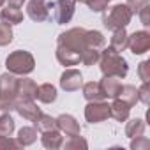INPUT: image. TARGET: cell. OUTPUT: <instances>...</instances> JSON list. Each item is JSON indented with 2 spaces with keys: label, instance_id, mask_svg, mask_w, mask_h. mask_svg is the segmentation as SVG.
Listing matches in <instances>:
<instances>
[{
  "label": "cell",
  "instance_id": "8992f818",
  "mask_svg": "<svg viewBox=\"0 0 150 150\" xmlns=\"http://www.w3.org/2000/svg\"><path fill=\"white\" fill-rule=\"evenodd\" d=\"M74 7H76V0H57V2L50 4V9H53V20L58 25L71 21L74 14Z\"/></svg>",
  "mask_w": 150,
  "mask_h": 150
},
{
  "label": "cell",
  "instance_id": "d590c367",
  "mask_svg": "<svg viewBox=\"0 0 150 150\" xmlns=\"http://www.w3.org/2000/svg\"><path fill=\"white\" fill-rule=\"evenodd\" d=\"M138 13H139V20H141V23H143L145 27H148V25H150V2L145 4Z\"/></svg>",
  "mask_w": 150,
  "mask_h": 150
},
{
  "label": "cell",
  "instance_id": "5bb4252c",
  "mask_svg": "<svg viewBox=\"0 0 150 150\" xmlns=\"http://www.w3.org/2000/svg\"><path fill=\"white\" fill-rule=\"evenodd\" d=\"M80 58H81V53L69 50L65 46H60V44L57 46V60L62 65H76V64H80Z\"/></svg>",
  "mask_w": 150,
  "mask_h": 150
},
{
  "label": "cell",
  "instance_id": "484cf974",
  "mask_svg": "<svg viewBox=\"0 0 150 150\" xmlns=\"http://www.w3.org/2000/svg\"><path fill=\"white\" fill-rule=\"evenodd\" d=\"M34 124H35V129H37L39 132H46V131L57 129V120L51 118L50 115H44V113H41V115L34 120Z\"/></svg>",
  "mask_w": 150,
  "mask_h": 150
},
{
  "label": "cell",
  "instance_id": "8d00e7d4",
  "mask_svg": "<svg viewBox=\"0 0 150 150\" xmlns=\"http://www.w3.org/2000/svg\"><path fill=\"white\" fill-rule=\"evenodd\" d=\"M148 2H150V0H127L125 6H127V7L131 9V13L134 14V13H138V11H139L145 4H148Z\"/></svg>",
  "mask_w": 150,
  "mask_h": 150
},
{
  "label": "cell",
  "instance_id": "d6986e66",
  "mask_svg": "<svg viewBox=\"0 0 150 150\" xmlns=\"http://www.w3.org/2000/svg\"><path fill=\"white\" fill-rule=\"evenodd\" d=\"M41 139H42V145L46 148H51V150L60 148L64 145V136H62V132L58 129H51V131L42 132V138Z\"/></svg>",
  "mask_w": 150,
  "mask_h": 150
},
{
  "label": "cell",
  "instance_id": "6da1fadb",
  "mask_svg": "<svg viewBox=\"0 0 150 150\" xmlns=\"http://www.w3.org/2000/svg\"><path fill=\"white\" fill-rule=\"evenodd\" d=\"M99 65H101V72L103 76H115V78H125L129 72V65L127 60L117 53L111 48H106L101 51V58H99Z\"/></svg>",
  "mask_w": 150,
  "mask_h": 150
},
{
  "label": "cell",
  "instance_id": "1f68e13d",
  "mask_svg": "<svg viewBox=\"0 0 150 150\" xmlns=\"http://www.w3.org/2000/svg\"><path fill=\"white\" fill-rule=\"evenodd\" d=\"M138 76H139L141 81H150V62L148 60H145V62L139 64V67H138Z\"/></svg>",
  "mask_w": 150,
  "mask_h": 150
},
{
  "label": "cell",
  "instance_id": "277c9868",
  "mask_svg": "<svg viewBox=\"0 0 150 150\" xmlns=\"http://www.w3.org/2000/svg\"><path fill=\"white\" fill-rule=\"evenodd\" d=\"M103 25L108 28V30H115V28H125L129 23H131V18H132V13L127 6H122V4H117L110 9H104L103 11Z\"/></svg>",
  "mask_w": 150,
  "mask_h": 150
},
{
  "label": "cell",
  "instance_id": "30bf717a",
  "mask_svg": "<svg viewBox=\"0 0 150 150\" xmlns=\"http://www.w3.org/2000/svg\"><path fill=\"white\" fill-rule=\"evenodd\" d=\"M81 85H83L81 72L76 71V69H67V71H64V74L60 76V87H62L65 92L80 90Z\"/></svg>",
  "mask_w": 150,
  "mask_h": 150
},
{
  "label": "cell",
  "instance_id": "f1b7e54d",
  "mask_svg": "<svg viewBox=\"0 0 150 150\" xmlns=\"http://www.w3.org/2000/svg\"><path fill=\"white\" fill-rule=\"evenodd\" d=\"M13 41V28L7 23H0V46H7Z\"/></svg>",
  "mask_w": 150,
  "mask_h": 150
},
{
  "label": "cell",
  "instance_id": "ab89813d",
  "mask_svg": "<svg viewBox=\"0 0 150 150\" xmlns=\"http://www.w3.org/2000/svg\"><path fill=\"white\" fill-rule=\"evenodd\" d=\"M4 2H6V0H0V7H2V6H4Z\"/></svg>",
  "mask_w": 150,
  "mask_h": 150
},
{
  "label": "cell",
  "instance_id": "603a6c76",
  "mask_svg": "<svg viewBox=\"0 0 150 150\" xmlns=\"http://www.w3.org/2000/svg\"><path fill=\"white\" fill-rule=\"evenodd\" d=\"M85 42H87V48L103 50V48H104V44H106V39H104V35H103L99 30H87Z\"/></svg>",
  "mask_w": 150,
  "mask_h": 150
},
{
  "label": "cell",
  "instance_id": "8fae6325",
  "mask_svg": "<svg viewBox=\"0 0 150 150\" xmlns=\"http://www.w3.org/2000/svg\"><path fill=\"white\" fill-rule=\"evenodd\" d=\"M57 120V129L60 131V132H64L65 136H78L80 134V124L76 122V118H74L72 115H60L58 118H55Z\"/></svg>",
  "mask_w": 150,
  "mask_h": 150
},
{
  "label": "cell",
  "instance_id": "f35d334b",
  "mask_svg": "<svg viewBox=\"0 0 150 150\" xmlns=\"http://www.w3.org/2000/svg\"><path fill=\"white\" fill-rule=\"evenodd\" d=\"M76 2H80V4H88V0H76Z\"/></svg>",
  "mask_w": 150,
  "mask_h": 150
},
{
  "label": "cell",
  "instance_id": "ffe728a7",
  "mask_svg": "<svg viewBox=\"0 0 150 150\" xmlns=\"http://www.w3.org/2000/svg\"><path fill=\"white\" fill-rule=\"evenodd\" d=\"M35 97H37L41 103H44V104H51V103H55V99H57V88H55L51 83H42V85L37 87Z\"/></svg>",
  "mask_w": 150,
  "mask_h": 150
},
{
  "label": "cell",
  "instance_id": "4316f807",
  "mask_svg": "<svg viewBox=\"0 0 150 150\" xmlns=\"http://www.w3.org/2000/svg\"><path fill=\"white\" fill-rule=\"evenodd\" d=\"M99 58H101V50H96V48H85V50L81 51V58H80V62H81L83 65H94V64L99 62Z\"/></svg>",
  "mask_w": 150,
  "mask_h": 150
},
{
  "label": "cell",
  "instance_id": "7402d4cb",
  "mask_svg": "<svg viewBox=\"0 0 150 150\" xmlns=\"http://www.w3.org/2000/svg\"><path fill=\"white\" fill-rule=\"evenodd\" d=\"M117 99L127 103V104L132 108V106L138 103V88H136L134 85H122L120 90H118V94H117Z\"/></svg>",
  "mask_w": 150,
  "mask_h": 150
},
{
  "label": "cell",
  "instance_id": "f546056e",
  "mask_svg": "<svg viewBox=\"0 0 150 150\" xmlns=\"http://www.w3.org/2000/svg\"><path fill=\"white\" fill-rule=\"evenodd\" d=\"M64 146H65V148H69V150H71V148H87V146H88V143H87L80 134H78V136H71V139H69V141H65V143H64Z\"/></svg>",
  "mask_w": 150,
  "mask_h": 150
},
{
  "label": "cell",
  "instance_id": "7c38bea8",
  "mask_svg": "<svg viewBox=\"0 0 150 150\" xmlns=\"http://www.w3.org/2000/svg\"><path fill=\"white\" fill-rule=\"evenodd\" d=\"M37 94V83L30 78H21L18 80V85H16V96L20 101H28V99H34Z\"/></svg>",
  "mask_w": 150,
  "mask_h": 150
},
{
  "label": "cell",
  "instance_id": "e575fe53",
  "mask_svg": "<svg viewBox=\"0 0 150 150\" xmlns=\"http://www.w3.org/2000/svg\"><path fill=\"white\" fill-rule=\"evenodd\" d=\"M108 2L110 0H88V7L96 13H103L104 9H108Z\"/></svg>",
  "mask_w": 150,
  "mask_h": 150
},
{
  "label": "cell",
  "instance_id": "d6a6232c",
  "mask_svg": "<svg viewBox=\"0 0 150 150\" xmlns=\"http://www.w3.org/2000/svg\"><path fill=\"white\" fill-rule=\"evenodd\" d=\"M148 146H150L148 138H145V136L132 138V143H131V148H132V150H146Z\"/></svg>",
  "mask_w": 150,
  "mask_h": 150
},
{
  "label": "cell",
  "instance_id": "d4e9b609",
  "mask_svg": "<svg viewBox=\"0 0 150 150\" xmlns=\"http://www.w3.org/2000/svg\"><path fill=\"white\" fill-rule=\"evenodd\" d=\"M37 139V129L35 127H21L18 131V143L21 146H28Z\"/></svg>",
  "mask_w": 150,
  "mask_h": 150
},
{
  "label": "cell",
  "instance_id": "7a4b0ae2",
  "mask_svg": "<svg viewBox=\"0 0 150 150\" xmlns=\"http://www.w3.org/2000/svg\"><path fill=\"white\" fill-rule=\"evenodd\" d=\"M16 85H18V78L14 74L6 72L0 76V110L4 113H9L16 108L18 103Z\"/></svg>",
  "mask_w": 150,
  "mask_h": 150
},
{
  "label": "cell",
  "instance_id": "3957f363",
  "mask_svg": "<svg viewBox=\"0 0 150 150\" xmlns=\"http://www.w3.org/2000/svg\"><path fill=\"white\" fill-rule=\"evenodd\" d=\"M6 67H7V71L11 74H14V76H27V74H30L34 71L35 60L28 51L16 50L6 58Z\"/></svg>",
  "mask_w": 150,
  "mask_h": 150
},
{
  "label": "cell",
  "instance_id": "5b68a950",
  "mask_svg": "<svg viewBox=\"0 0 150 150\" xmlns=\"http://www.w3.org/2000/svg\"><path fill=\"white\" fill-rule=\"evenodd\" d=\"M85 35H87V30L81 28V27L69 28V30H65L64 34L58 35V44L60 46H65L69 50H74V51H78V53H81L87 48Z\"/></svg>",
  "mask_w": 150,
  "mask_h": 150
},
{
  "label": "cell",
  "instance_id": "9a60e30c",
  "mask_svg": "<svg viewBox=\"0 0 150 150\" xmlns=\"http://www.w3.org/2000/svg\"><path fill=\"white\" fill-rule=\"evenodd\" d=\"M129 113H131V106L120 99L115 97V101L110 104V117H113L115 120L118 122H125L129 118Z\"/></svg>",
  "mask_w": 150,
  "mask_h": 150
},
{
  "label": "cell",
  "instance_id": "2e32d148",
  "mask_svg": "<svg viewBox=\"0 0 150 150\" xmlns=\"http://www.w3.org/2000/svg\"><path fill=\"white\" fill-rule=\"evenodd\" d=\"M127 41H129V34L125 32V28H115L111 41H110V48L115 50L117 53H120L127 48Z\"/></svg>",
  "mask_w": 150,
  "mask_h": 150
},
{
  "label": "cell",
  "instance_id": "9c48e42d",
  "mask_svg": "<svg viewBox=\"0 0 150 150\" xmlns=\"http://www.w3.org/2000/svg\"><path fill=\"white\" fill-rule=\"evenodd\" d=\"M27 13L30 16V20L41 23L50 20V4L46 0H30L27 6Z\"/></svg>",
  "mask_w": 150,
  "mask_h": 150
},
{
  "label": "cell",
  "instance_id": "44dd1931",
  "mask_svg": "<svg viewBox=\"0 0 150 150\" xmlns=\"http://www.w3.org/2000/svg\"><path fill=\"white\" fill-rule=\"evenodd\" d=\"M0 18H2V21L7 23V25H18V23L23 21V13L20 11V7L7 6L6 9H2V13H0Z\"/></svg>",
  "mask_w": 150,
  "mask_h": 150
},
{
  "label": "cell",
  "instance_id": "ba28073f",
  "mask_svg": "<svg viewBox=\"0 0 150 150\" xmlns=\"http://www.w3.org/2000/svg\"><path fill=\"white\" fill-rule=\"evenodd\" d=\"M127 48L134 53V55H143L150 50V34L146 30H138L134 34L129 35L127 41Z\"/></svg>",
  "mask_w": 150,
  "mask_h": 150
},
{
  "label": "cell",
  "instance_id": "4fadbf2b",
  "mask_svg": "<svg viewBox=\"0 0 150 150\" xmlns=\"http://www.w3.org/2000/svg\"><path fill=\"white\" fill-rule=\"evenodd\" d=\"M14 110L20 113V117H23V118H27V120H32V122L41 115V110L37 108V104L34 103V99H28V101H20V99H18Z\"/></svg>",
  "mask_w": 150,
  "mask_h": 150
},
{
  "label": "cell",
  "instance_id": "52a82bcc",
  "mask_svg": "<svg viewBox=\"0 0 150 150\" xmlns=\"http://www.w3.org/2000/svg\"><path fill=\"white\" fill-rule=\"evenodd\" d=\"M110 117V104L104 101H90L85 108V118L90 124H99Z\"/></svg>",
  "mask_w": 150,
  "mask_h": 150
},
{
  "label": "cell",
  "instance_id": "e0dca14e",
  "mask_svg": "<svg viewBox=\"0 0 150 150\" xmlns=\"http://www.w3.org/2000/svg\"><path fill=\"white\" fill-rule=\"evenodd\" d=\"M99 83H101V87H103L104 96L110 97V99H115L117 94H118V90H120V87H122L120 78H115V76H104L103 81H99Z\"/></svg>",
  "mask_w": 150,
  "mask_h": 150
},
{
  "label": "cell",
  "instance_id": "836d02e7",
  "mask_svg": "<svg viewBox=\"0 0 150 150\" xmlns=\"http://www.w3.org/2000/svg\"><path fill=\"white\" fill-rule=\"evenodd\" d=\"M2 148H21L18 139H13L11 136H0V150Z\"/></svg>",
  "mask_w": 150,
  "mask_h": 150
},
{
  "label": "cell",
  "instance_id": "4dcf8cb0",
  "mask_svg": "<svg viewBox=\"0 0 150 150\" xmlns=\"http://www.w3.org/2000/svg\"><path fill=\"white\" fill-rule=\"evenodd\" d=\"M138 101H141L143 104L150 103V85H148V81H143V85L138 88Z\"/></svg>",
  "mask_w": 150,
  "mask_h": 150
},
{
  "label": "cell",
  "instance_id": "74e56055",
  "mask_svg": "<svg viewBox=\"0 0 150 150\" xmlns=\"http://www.w3.org/2000/svg\"><path fill=\"white\" fill-rule=\"evenodd\" d=\"M7 2H9V6H13V7H21L25 0H7Z\"/></svg>",
  "mask_w": 150,
  "mask_h": 150
},
{
  "label": "cell",
  "instance_id": "ac0fdd59",
  "mask_svg": "<svg viewBox=\"0 0 150 150\" xmlns=\"http://www.w3.org/2000/svg\"><path fill=\"white\" fill-rule=\"evenodd\" d=\"M83 97L88 103L90 101H103V99H106V96L103 92V87L97 81H90V83H85L83 85Z\"/></svg>",
  "mask_w": 150,
  "mask_h": 150
},
{
  "label": "cell",
  "instance_id": "83f0119b",
  "mask_svg": "<svg viewBox=\"0 0 150 150\" xmlns=\"http://www.w3.org/2000/svg\"><path fill=\"white\" fill-rule=\"evenodd\" d=\"M14 132V120L9 113H4L0 117V136H11Z\"/></svg>",
  "mask_w": 150,
  "mask_h": 150
},
{
  "label": "cell",
  "instance_id": "cb8c5ba5",
  "mask_svg": "<svg viewBox=\"0 0 150 150\" xmlns=\"http://www.w3.org/2000/svg\"><path fill=\"white\" fill-rule=\"evenodd\" d=\"M143 132H145V122L141 118H132L127 122V125H125L127 138H138V136H143Z\"/></svg>",
  "mask_w": 150,
  "mask_h": 150
}]
</instances>
